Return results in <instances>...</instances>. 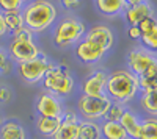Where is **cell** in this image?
I'll list each match as a JSON object with an SVG mask.
<instances>
[{
  "label": "cell",
  "instance_id": "15",
  "mask_svg": "<svg viewBox=\"0 0 157 139\" xmlns=\"http://www.w3.org/2000/svg\"><path fill=\"white\" fill-rule=\"evenodd\" d=\"M118 122H120V125H121V127L124 128V131H126V134H127L129 137H132V139H138L140 120H138V117L134 114L132 111L126 109V111L123 112L121 119L118 120Z\"/></svg>",
  "mask_w": 157,
  "mask_h": 139
},
{
  "label": "cell",
  "instance_id": "13",
  "mask_svg": "<svg viewBox=\"0 0 157 139\" xmlns=\"http://www.w3.org/2000/svg\"><path fill=\"white\" fill-rule=\"evenodd\" d=\"M126 19L130 25H137L138 22H141L143 19L146 17H152L154 14V9H152V5L148 2V0H145V2H141L138 5H134V6H127L126 11Z\"/></svg>",
  "mask_w": 157,
  "mask_h": 139
},
{
  "label": "cell",
  "instance_id": "18",
  "mask_svg": "<svg viewBox=\"0 0 157 139\" xmlns=\"http://www.w3.org/2000/svg\"><path fill=\"white\" fill-rule=\"evenodd\" d=\"M61 119L63 117H44V116H39V119L36 122V128H38V131L41 134H44L47 137H52L54 133L57 131V128L60 127Z\"/></svg>",
  "mask_w": 157,
  "mask_h": 139
},
{
  "label": "cell",
  "instance_id": "19",
  "mask_svg": "<svg viewBox=\"0 0 157 139\" xmlns=\"http://www.w3.org/2000/svg\"><path fill=\"white\" fill-rule=\"evenodd\" d=\"M77 139H101V127L94 120H82L78 123Z\"/></svg>",
  "mask_w": 157,
  "mask_h": 139
},
{
  "label": "cell",
  "instance_id": "33",
  "mask_svg": "<svg viewBox=\"0 0 157 139\" xmlns=\"http://www.w3.org/2000/svg\"><path fill=\"white\" fill-rule=\"evenodd\" d=\"M140 36H141L140 30L135 27V25H130V28H129V37L130 39H140Z\"/></svg>",
  "mask_w": 157,
  "mask_h": 139
},
{
  "label": "cell",
  "instance_id": "26",
  "mask_svg": "<svg viewBox=\"0 0 157 139\" xmlns=\"http://www.w3.org/2000/svg\"><path fill=\"white\" fill-rule=\"evenodd\" d=\"M138 86H140V89L143 91V94L155 92V91H157V80H155V78L140 77V78H138Z\"/></svg>",
  "mask_w": 157,
  "mask_h": 139
},
{
  "label": "cell",
  "instance_id": "6",
  "mask_svg": "<svg viewBox=\"0 0 157 139\" xmlns=\"http://www.w3.org/2000/svg\"><path fill=\"white\" fill-rule=\"evenodd\" d=\"M52 64L49 62L47 56L44 53L39 52V55L33 59H29V61H24V62H19V73L21 77L24 78V81L27 83H38L44 78V75L47 72V69L50 67Z\"/></svg>",
  "mask_w": 157,
  "mask_h": 139
},
{
  "label": "cell",
  "instance_id": "5",
  "mask_svg": "<svg viewBox=\"0 0 157 139\" xmlns=\"http://www.w3.org/2000/svg\"><path fill=\"white\" fill-rule=\"evenodd\" d=\"M112 105V100L107 95H101V97H90V95H82L78 98V112L85 117V120H98L101 117L105 116V112L109 106Z\"/></svg>",
  "mask_w": 157,
  "mask_h": 139
},
{
  "label": "cell",
  "instance_id": "35",
  "mask_svg": "<svg viewBox=\"0 0 157 139\" xmlns=\"http://www.w3.org/2000/svg\"><path fill=\"white\" fill-rule=\"evenodd\" d=\"M124 2H126L127 6H134V5H138L141 2H145V0H124Z\"/></svg>",
  "mask_w": 157,
  "mask_h": 139
},
{
  "label": "cell",
  "instance_id": "10",
  "mask_svg": "<svg viewBox=\"0 0 157 139\" xmlns=\"http://www.w3.org/2000/svg\"><path fill=\"white\" fill-rule=\"evenodd\" d=\"M105 83H107V73L104 70H96L83 81L82 91L83 95L90 97H101L105 95Z\"/></svg>",
  "mask_w": 157,
  "mask_h": 139
},
{
  "label": "cell",
  "instance_id": "23",
  "mask_svg": "<svg viewBox=\"0 0 157 139\" xmlns=\"http://www.w3.org/2000/svg\"><path fill=\"white\" fill-rule=\"evenodd\" d=\"M141 106L148 114L155 116L157 114V100H155V92H149V94H143L141 97Z\"/></svg>",
  "mask_w": 157,
  "mask_h": 139
},
{
  "label": "cell",
  "instance_id": "31",
  "mask_svg": "<svg viewBox=\"0 0 157 139\" xmlns=\"http://www.w3.org/2000/svg\"><path fill=\"white\" fill-rule=\"evenodd\" d=\"M10 100H11V91L6 86H0V102L6 103V102H10Z\"/></svg>",
  "mask_w": 157,
  "mask_h": 139
},
{
  "label": "cell",
  "instance_id": "24",
  "mask_svg": "<svg viewBox=\"0 0 157 139\" xmlns=\"http://www.w3.org/2000/svg\"><path fill=\"white\" fill-rule=\"evenodd\" d=\"M124 111H126L124 105H121V103H112L109 106L107 112H105V116H104V119L109 120V122H118V120L121 119Z\"/></svg>",
  "mask_w": 157,
  "mask_h": 139
},
{
  "label": "cell",
  "instance_id": "32",
  "mask_svg": "<svg viewBox=\"0 0 157 139\" xmlns=\"http://www.w3.org/2000/svg\"><path fill=\"white\" fill-rule=\"evenodd\" d=\"M60 2L63 3L64 8H68V9H74V8H77L78 5H80V0H60Z\"/></svg>",
  "mask_w": 157,
  "mask_h": 139
},
{
  "label": "cell",
  "instance_id": "28",
  "mask_svg": "<svg viewBox=\"0 0 157 139\" xmlns=\"http://www.w3.org/2000/svg\"><path fill=\"white\" fill-rule=\"evenodd\" d=\"M11 70V62L8 59V55L5 53V50L0 47V72L8 73Z\"/></svg>",
  "mask_w": 157,
  "mask_h": 139
},
{
  "label": "cell",
  "instance_id": "25",
  "mask_svg": "<svg viewBox=\"0 0 157 139\" xmlns=\"http://www.w3.org/2000/svg\"><path fill=\"white\" fill-rule=\"evenodd\" d=\"M141 41H143V44H145L149 50H154L157 48V23L154 25V27H151V30H148L146 33H143L141 36Z\"/></svg>",
  "mask_w": 157,
  "mask_h": 139
},
{
  "label": "cell",
  "instance_id": "21",
  "mask_svg": "<svg viewBox=\"0 0 157 139\" xmlns=\"http://www.w3.org/2000/svg\"><path fill=\"white\" fill-rule=\"evenodd\" d=\"M101 134L105 139H126L127 137L120 122H109V120H105L101 127Z\"/></svg>",
  "mask_w": 157,
  "mask_h": 139
},
{
  "label": "cell",
  "instance_id": "12",
  "mask_svg": "<svg viewBox=\"0 0 157 139\" xmlns=\"http://www.w3.org/2000/svg\"><path fill=\"white\" fill-rule=\"evenodd\" d=\"M78 123L80 120L77 119L74 112H66V116L61 119L60 127L54 133L52 139H77L78 136Z\"/></svg>",
  "mask_w": 157,
  "mask_h": 139
},
{
  "label": "cell",
  "instance_id": "36",
  "mask_svg": "<svg viewBox=\"0 0 157 139\" xmlns=\"http://www.w3.org/2000/svg\"><path fill=\"white\" fill-rule=\"evenodd\" d=\"M19 2H21V3H27V2H29V0H19Z\"/></svg>",
  "mask_w": 157,
  "mask_h": 139
},
{
  "label": "cell",
  "instance_id": "20",
  "mask_svg": "<svg viewBox=\"0 0 157 139\" xmlns=\"http://www.w3.org/2000/svg\"><path fill=\"white\" fill-rule=\"evenodd\" d=\"M3 20H5L6 31H11L13 36L17 34L24 28V19L21 11H6L3 14Z\"/></svg>",
  "mask_w": 157,
  "mask_h": 139
},
{
  "label": "cell",
  "instance_id": "17",
  "mask_svg": "<svg viewBox=\"0 0 157 139\" xmlns=\"http://www.w3.org/2000/svg\"><path fill=\"white\" fill-rule=\"evenodd\" d=\"M98 9L105 16H116L120 12H124L127 5L124 0H96Z\"/></svg>",
  "mask_w": 157,
  "mask_h": 139
},
{
  "label": "cell",
  "instance_id": "2",
  "mask_svg": "<svg viewBox=\"0 0 157 139\" xmlns=\"http://www.w3.org/2000/svg\"><path fill=\"white\" fill-rule=\"evenodd\" d=\"M24 27L32 33H39L49 28L57 19V8L49 0H35L22 11Z\"/></svg>",
  "mask_w": 157,
  "mask_h": 139
},
{
  "label": "cell",
  "instance_id": "3",
  "mask_svg": "<svg viewBox=\"0 0 157 139\" xmlns=\"http://www.w3.org/2000/svg\"><path fill=\"white\" fill-rule=\"evenodd\" d=\"M43 80L44 87L50 94L68 95L74 87V80L66 66H50Z\"/></svg>",
  "mask_w": 157,
  "mask_h": 139
},
{
  "label": "cell",
  "instance_id": "4",
  "mask_svg": "<svg viewBox=\"0 0 157 139\" xmlns=\"http://www.w3.org/2000/svg\"><path fill=\"white\" fill-rule=\"evenodd\" d=\"M83 34H85L83 22L78 20V19H74V17H69V19H64L55 28L54 41L60 47H66V45L77 42Z\"/></svg>",
  "mask_w": 157,
  "mask_h": 139
},
{
  "label": "cell",
  "instance_id": "8",
  "mask_svg": "<svg viewBox=\"0 0 157 139\" xmlns=\"http://www.w3.org/2000/svg\"><path fill=\"white\" fill-rule=\"evenodd\" d=\"M36 111L39 116L44 117H63V108L60 100L50 92H44L39 95L36 102Z\"/></svg>",
  "mask_w": 157,
  "mask_h": 139
},
{
  "label": "cell",
  "instance_id": "16",
  "mask_svg": "<svg viewBox=\"0 0 157 139\" xmlns=\"http://www.w3.org/2000/svg\"><path fill=\"white\" fill-rule=\"evenodd\" d=\"M0 139H25V130L16 120L3 122L0 127Z\"/></svg>",
  "mask_w": 157,
  "mask_h": 139
},
{
  "label": "cell",
  "instance_id": "1",
  "mask_svg": "<svg viewBox=\"0 0 157 139\" xmlns=\"http://www.w3.org/2000/svg\"><path fill=\"white\" fill-rule=\"evenodd\" d=\"M105 91L109 92V98L115 100L116 103H127L132 100L140 91L138 78L129 70H115L107 75Z\"/></svg>",
  "mask_w": 157,
  "mask_h": 139
},
{
  "label": "cell",
  "instance_id": "7",
  "mask_svg": "<svg viewBox=\"0 0 157 139\" xmlns=\"http://www.w3.org/2000/svg\"><path fill=\"white\" fill-rule=\"evenodd\" d=\"M127 64H129V72H132L135 77H141L149 67L155 66L157 61L155 56L148 52V50H143V48H134L132 52L129 53L127 56Z\"/></svg>",
  "mask_w": 157,
  "mask_h": 139
},
{
  "label": "cell",
  "instance_id": "9",
  "mask_svg": "<svg viewBox=\"0 0 157 139\" xmlns=\"http://www.w3.org/2000/svg\"><path fill=\"white\" fill-rule=\"evenodd\" d=\"M38 55L39 50L33 41H13L10 45V56L17 62L33 59Z\"/></svg>",
  "mask_w": 157,
  "mask_h": 139
},
{
  "label": "cell",
  "instance_id": "11",
  "mask_svg": "<svg viewBox=\"0 0 157 139\" xmlns=\"http://www.w3.org/2000/svg\"><path fill=\"white\" fill-rule=\"evenodd\" d=\"M85 41L94 44V45L101 47L104 52H107V50L113 45V33L109 27H105V25H96V27H93L86 33Z\"/></svg>",
  "mask_w": 157,
  "mask_h": 139
},
{
  "label": "cell",
  "instance_id": "27",
  "mask_svg": "<svg viewBox=\"0 0 157 139\" xmlns=\"http://www.w3.org/2000/svg\"><path fill=\"white\" fill-rule=\"evenodd\" d=\"M21 2L19 0H0V8L6 11H19L21 8Z\"/></svg>",
  "mask_w": 157,
  "mask_h": 139
},
{
  "label": "cell",
  "instance_id": "30",
  "mask_svg": "<svg viewBox=\"0 0 157 139\" xmlns=\"http://www.w3.org/2000/svg\"><path fill=\"white\" fill-rule=\"evenodd\" d=\"M13 41H33V33L29 28H22L17 34L13 36Z\"/></svg>",
  "mask_w": 157,
  "mask_h": 139
},
{
  "label": "cell",
  "instance_id": "34",
  "mask_svg": "<svg viewBox=\"0 0 157 139\" xmlns=\"http://www.w3.org/2000/svg\"><path fill=\"white\" fill-rule=\"evenodd\" d=\"M6 33V27H5V20H3V14L0 12V36H3Z\"/></svg>",
  "mask_w": 157,
  "mask_h": 139
},
{
  "label": "cell",
  "instance_id": "37",
  "mask_svg": "<svg viewBox=\"0 0 157 139\" xmlns=\"http://www.w3.org/2000/svg\"><path fill=\"white\" fill-rule=\"evenodd\" d=\"M2 123H3V120H2V116H0V127H2Z\"/></svg>",
  "mask_w": 157,
  "mask_h": 139
},
{
  "label": "cell",
  "instance_id": "29",
  "mask_svg": "<svg viewBox=\"0 0 157 139\" xmlns=\"http://www.w3.org/2000/svg\"><path fill=\"white\" fill-rule=\"evenodd\" d=\"M155 25V19L154 17H146V19H143L141 22H138L135 27L140 30V33L143 34V33H146L148 30H151V27H154Z\"/></svg>",
  "mask_w": 157,
  "mask_h": 139
},
{
  "label": "cell",
  "instance_id": "14",
  "mask_svg": "<svg viewBox=\"0 0 157 139\" xmlns=\"http://www.w3.org/2000/svg\"><path fill=\"white\" fill-rule=\"evenodd\" d=\"M75 53L78 56V59L86 62V64H91V62H96L99 61L102 56H104V50L94 44H91L88 41H82V42H78L77 45V50H75Z\"/></svg>",
  "mask_w": 157,
  "mask_h": 139
},
{
  "label": "cell",
  "instance_id": "22",
  "mask_svg": "<svg viewBox=\"0 0 157 139\" xmlns=\"http://www.w3.org/2000/svg\"><path fill=\"white\" fill-rule=\"evenodd\" d=\"M138 139H157V120L155 117H148L140 122Z\"/></svg>",
  "mask_w": 157,
  "mask_h": 139
}]
</instances>
